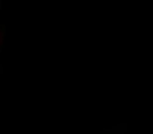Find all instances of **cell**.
I'll use <instances>...</instances> for the list:
<instances>
[{
    "label": "cell",
    "instance_id": "obj_1",
    "mask_svg": "<svg viewBox=\"0 0 153 134\" xmlns=\"http://www.w3.org/2000/svg\"><path fill=\"white\" fill-rule=\"evenodd\" d=\"M5 35H6V28L3 26V28H2V31H0V43H2V39L5 37Z\"/></svg>",
    "mask_w": 153,
    "mask_h": 134
},
{
    "label": "cell",
    "instance_id": "obj_2",
    "mask_svg": "<svg viewBox=\"0 0 153 134\" xmlns=\"http://www.w3.org/2000/svg\"><path fill=\"white\" fill-rule=\"evenodd\" d=\"M150 131H152V133H153V123H152V125H150Z\"/></svg>",
    "mask_w": 153,
    "mask_h": 134
}]
</instances>
